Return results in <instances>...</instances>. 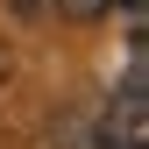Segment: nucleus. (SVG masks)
<instances>
[{
	"label": "nucleus",
	"mask_w": 149,
	"mask_h": 149,
	"mask_svg": "<svg viewBox=\"0 0 149 149\" xmlns=\"http://www.w3.org/2000/svg\"><path fill=\"white\" fill-rule=\"evenodd\" d=\"M57 14H64V22H100L107 0H57Z\"/></svg>",
	"instance_id": "obj_1"
},
{
	"label": "nucleus",
	"mask_w": 149,
	"mask_h": 149,
	"mask_svg": "<svg viewBox=\"0 0 149 149\" xmlns=\"http://www.w3.org/2000/svg\"><path fill=\"white\" fill-rule=\"evenodd\" d=\"M14 14L22 22H43V14H57V0H14Z\"/></svg>",
	"instance_id": "obj_2"
},
{
	"label": "nucleus",
	"mask_w": 149,
	"mask_h": 149,
	"mask_svg": "<svg viewBox=\"0 0 149 149\" xmlns=\"http://www.w3.org/2000/svg\"><path fill=\"white\" fill-rule=\"evenodd\" d=\"M121 14H128L135 29H142V14H149V0H121Z\"/></svg>",
	"instance_id": "obj_3"
}]
</instances>
